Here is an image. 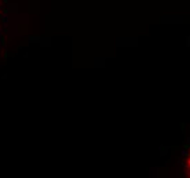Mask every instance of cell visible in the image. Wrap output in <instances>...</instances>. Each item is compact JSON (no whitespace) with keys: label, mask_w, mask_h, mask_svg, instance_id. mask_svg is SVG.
Instances as JSON below:
<instances>
[{"label":"cell","mask_w":190,"mask_h":178,"mask_svg":"<svg viewBox=\"0 0 190 178\" xmlns=\"http://www.w3.org/2000/svg\"><path fill=\"white\" fill-rule=\"evenodd\" d=\"M187 167H190V158L187 159Z\"/></svg>","instance_id":"cell-1"}]
</instances>
